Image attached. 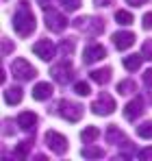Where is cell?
<instances>
[{"label": "cell", "instance_id": "cell-35", "mask_svg": "<svg viewBox=\"0 0 152 161\" xmlns=\"http://www.w3.org/2000/svg\"><path fill=\"white\" fill-rule=\"evenodd\" d=\"M37 2H39L44 9H46V7H50V0H37Z\"/></svg>", "mask_w": 152, "mask_h": 161}, {"label": "cell", "instance_id": "cell-23", "mask_svg": "<svg viewBox=\"0 0 152 161\" xmlns=\"http://www.w3.org/2000/svg\"><path fill=\"white\" fill-rule=\"evenodd\" d=\"M115 22L117 24H122V26H128V24H133V13H128V11H115Z\"/></svg>", "mask_w": 152, "mask_h": 161}, {"label": "cell", "instance_id": "cell-18", "mask_svg": "<svg viewBox=\"0 0 152 161\" xmlns=\"http://www.w3.org/2000/svg\"><path fill=\"white\" fill-rule=\"evenodd\" d=\"M141 61H144V54H128L126 59H124V68H126L128 72H135V70H139Z\"/></svg>", "mask_w": 152, "mask_h": 161}, {"label": "cell", "instance_id": "cell-30", "mask_svg": "<svg viewBox=\"0 0 152 161\" xmlns=\"http://www.w3.org/2000/svg\"><path fill=\"white\" fill-rule=\"evenodd\" d=\"M144 85L148 87V92L152 94V70H148V72L144 74Z\"/></svg>", "mask_w": 152, "mask_h": 161}, {"label": "cell", "instance_id": "cell-33", "mask_svg": "<svg viewBox=\"0 0 152 161\" xmlns=\"http://www.w3.org/2000/svg\"><path fill=\"white\" fill-rule=\"evenodd\" d=\"M128 4H133V7H141V4H146L148 0H126Z\"/></svg>", "mask_w": 152, "mask_h": 161}, {"label": "cell", "instance_id": "cell-29", "mask_svg": "<svg viewBox=\"0 0 152 161\" xmlns=\"http://www.w3.org/2000/svg\"><path fill=\"white\" fill-rule=\"evenodd\" d=\"M11 50H13V44H11V42H9L7 37H2V54L7 57V54L11 53Z\"/></svg>", "mask_w": 152, "mask_h": 161}, {"label": "cell", "instance_id": "cell-21", "mask_svg": "<svg viewBox=\"0 0 152 161\" xmlns=\"http://www.w3.org/2000/svg\"><path fill=\"white\" fill-rule=\"evenodd\" d=\"M80 139L85 144H91L94 139H98V126H87L83 133H80Z\"/></svg>", "mask_w": 152, "mask_h": 161}, {"label": "cell", "instance_id": "cell-16", "mask_svg": "<svg viewBox=\"0 0 152 161\" xmlns=\"http://www.w3.org/2000/svg\"><path fill=\"white\" fill-rule=\"evenodd\" d=\"M22 98H24V94H22L20 87H9V89H4V103H7V105H20Z\"/></svg>", "mask_w": 152, "mask_h": 161}, {"label": "cell", "instance_id": "cell-2", "mask_svg": "<svg viewBox=\"0 0 152 161\" xmlns=\"http://www.w3.org/2000/svg\"><path fill=\"white\" fill-rule=\"evenodd\" d=\"M74 28H78L80 33H87L89 37H98L100 33H104V20L102 18H91V15L76 18Z\"/></svg>", "mask_w": 152, "mask_h": 161}, {"label": "cell", "instance_id": "cell-24", "mask_svg": "<svg viewBox=\"0 0 152 161\" xmlns=\"http://www.w3.org/2000/svg\"><path fill=\"white\" fill-rule=\"evenodd\" d=\"M137 135L144 139H152V122H144L137 126Z\"/></svg>", "mask_w": 152, "mask_h": 161}, {"label": "cell", "instance_id": "cell-11", "mask_svg": "<svg viewBox=\"0 0 152 161\" xmlns=\"http://www.w3.org/2000/svg\"><path fill=\"white\" fill-rule=\"evenodd\" d=\"M144 107H146V105H144V98H141V96H135V98L126 105V109H124V118L130 120V122H133V120H137V118L146 111Z\"/></svg>", "mask_w": 152, "mask_h": 161}, {"label": "cell", "instance_id": "cell-5", "mask_svg": "<svg viewBox=\"0 0 152 161\" xmlns=\"http://www.w3.org/2000/svg\"><path fill=\"white\" fill-rule=\"evenodd\" d=\"M11 74L15 76L18 80H33L35 76H37V70L26 61V59H15L13 63H11Z\"/></svg>", "mask_w": 152, "mask_h": 161}, {"label": "cell", "instance_id": "cell-4", "mask_svg": "<svg viewBox=\"0 0 152 161\" xmlns=\"http://www.w3.org/2000/svg\"><path fill=\"white\" fill-rule=\"evenodd\" d=\"M50 74H52V80H57L59 85H68L70 80L74 79V68H72L70 59H65V61H61V63L52 65V68H50Z\"/></svg>", "mask_w": 152, "mask_h": 161}, {"label": "cell", "instance_id": "cell-31", "mask_svg": "<svg viewBox=\"0 0 152 161\" xmlns=\"http://www.w3.org/2000/svg\"><path fill=\"white\" fill-rule=\"evenodd\" d=\"M139 159L150 161L152 159V148H144V150H139Z\"/></svg>", "mask_w": 152, "mask_h": 161}, {"label": "cell", "instance_id": "cell-7", "mask_svg": "<svg viewBox=\"0 0 152 161\" xmlns=\"http://www.w3.org/2000/svg\"><path fill=\"white\" fill-rule=\"evenodd\" d=\"M91 111H94L96 115H111V113L115 111V100H113V96L106 94V92L98 94V98H96L94 105H91Z\"/></svg>", "mask_w": 152, "mask_h": 161}, {"label": "cell", "instance_id": "cell-22", "mask_svg": "<svg viewBox=\"0 0 152 161\" xmlns=\"http://www.w3.org/2000/svg\"><path fill=\"white\" fill-rule=\"evenodd\" d=\"M137 89V83L133 79H126V80H122V83H117V92L120 94H133Z\"/></svg>", "mask_w": 152, "mask_h": 161}, {"label": "cell", "instance_id": "cell-34", "mask_svg": "<svg viewBox=\"0 0 152 161\" xmlns=\"http://www.w3.org/2000/svg\"><path fill=\"white\" fill-rule=\"evenodd\" d=\"M113 0H96V4H100V7H109Z\"/></svg>", "mask_w": 152, "mask_h": 161}, {"label": "cell", "instance_id": "cell-28", "mask_svg": "<svg viewBox=\"0 0 152 161\" xmlns=\"http://www.w3.org/2000/svg\"><path fill=\"white\" fill-rule=\"evenodd\" d=\"M61 4L65 7V11H76L80 7V0H61Z\"/></svg>", "mask_w": 152, "mask_h": 161}, {"label": "cell", "instance_id": "cell-1", "mask_svg": "<svg viewBox=\"0 0 152 161\" xmlns=\"http://www.w3.org/2000/svg\"><path fill=\"white\" fill-rule=\"evenodd\" d=\"M13 31L20 35V37H28L33 31H35V15L33 11L28 9V2L26 0H20L15 13H13Z\"/></svg>", "mask_w": 152, "mask_h": 161}, {"label": "cell", "instance_id": "cell-10", "mask_svg": "<svg viewBox=\"0 0 152 161\" xmlns=\"http://www.w3.org/2000/svg\"><path fill=\"white\" fill-rule=\"evenodd\" d=\"M54 50H57V46L52 44L50 39H39L37 44H33V53L37 54L39 59H44V61H50L54 57Z\"/></svg>", "mask_w": 152, "mask_h": 161}, {"label": "cell", "instance_id": "cell-9", "mask_svg": "<svg viewBox=\"0 0 152 161\" xmlns=\"http://www.w3.org/2000/svg\"><path fill=\"white\" fill-rule=\"evenodd\" d=\"M106 57V50H104V46L102 44H87L85 46V50H83V61L85 63H96V61H102Z\"/></svg>", "mask_w": 152, "mask_h": 161}, {"label": "cell", "instance_id": "cell-12", "mask_svg": "<svg viewBox=\"0 0 152 161\" xmlns=\"http://www.w3.org/2000/svg\"><path fill=\"white\" fill-rule=\"evenodd\" d=\"M135 33H130V31H120V33H115L113 35V46L117 48V50H126L130 48L133 44H135Z\"/></svg>", "mask_w": 152, "mask_h": 161}, {"label": "cell", "instance_id": "cell-27", "mask_svg": "<svg viewBox=\"0 0 152 161\" xmlns=\"http://www.w3.org/2000/svg\"><path fill=\"white\" fill-rule=\"evenodd\" d=\"M141 54H144V59L152 61V39H148V42L141 46Z\"/></svg>", "mask_w": 152, "mask_h": 161}, {"label": "cell", "instance_id": "cell-15", "mask_svg": "<svg viewBox=\"0 0 152 161\" xmlns=\"http://www.w3.org/2000/svg\"><path fill=\"white\" fill-rule=\"evenodd\" d=\"M50 96H52V85L50 83L41 80V83H37V85L33 87V98H35V100H48Z\"/></svg>", "mask_w": 152, "mask_h": 161}, {"label": "cell", "instance_id": "cell-3", "mask_svg": "<svg viewBox=\"0 0 152 161\" xmlns=\"http://www.w3.org/2000/svg\"><path fill=\"white\" fill-rule=\"evenodd\" d=\"M44 22H46V26L50 28L52 33H63L65 26H68L65 15H63L61 11L52 9V7H46V9H44Z\"/></svg>", "mask_w": 152, "mask_h": 161}, {"label": "cell", "instance_id": "cell-26", "mask_svg": "<svg viewBox=\"0 0 152 161\" xmlns=\"http://www.w3.org/2000/svg\"><path fill=\"white\" fill-rule=\"evenodd\" d=\"M74 92L78 96H89L91 94V87H89V83H85V80H78L74 85Z\"/></svg>", "mask_w": 152, "mask_h": 161}, {"label": "cell", "instance_id": "cell-14", "mask_svg": "<svg viewBox=\"0 0 152 161\" xmlns=\"http://www.w3.org/2000/svg\"><path fill=\"white\" fill-rule=\"evenodd\" d=\"M18 124H20L22 131H35V126H37V115H35L33 111H22V113L18 115Z\"/></svg>", "mask_w": 152, "mask_h": 161}, {"label": "cell", "instance_id": "cell-32", "mask_svg": "<svg viewBox=\"0 0 152 161\" xmlns=\"http://www.w3.org/2000/svg\"><path fill=\"white\" fill-rule=\"evenodd\" d=\"M144 28L146 31H152V13H146L144 15Z\"/></svg>", "mask_w": 152, "mask_h": 161}, {"label": "cell", "instance_id": "cell-17", "mask_svg": "<svg viewBox=\"0 0 152 161\" xmlns=\"http://www.w3.org/2000/svg\"><path fill=\"white\" fill-rule=\"evenodd\" d=\"M89 76L94 83H98V85H106L109 80H111V68H100V70H94V72H89Z\"/></svg>", "mask_w": 152, "mask_h": 161}, {"label": "cell", "instance_id": "cell-8", "mask_svg": "<svg viewBox=\"0 0 152 161\" xmlns=\"http://www.w3.org/2000/svg\"><path fill=\"white\" fill-rule=\"evenodd\" d=\"M44 142L48 144V148L54 155H65L68 153V139L61 133H57V131H48V133L44 135Z\"/></svg>", "mask_w": 152, "mask_h": 161}, {"label": "cell", "instance_id": "cell-25", "mask_svg": "<svg viewBox=\"0 0 152 161\" xmlns=\"http://www.w3.org/2000/svg\"><path fill=\"white\" fill-rule=\"evenodd\" d=\"M28 153H30V142H20L18 148H15V157L18 159H24Z\"/></svg>", "mask_w": 152, "mask_h": 161}, {"label": "cell", "instance_id": "cell-19", "mask_svg": "<svg viewBox=\"0 0 152 161\" xmlns=\"http://www.w3.org/2000/svg\"><path fill=\"white\" fill-rule=\"evenodd\" d=\"M74 48H76V39L74 37H65V39H61V44H59V50H61L63 57H72Z\"/></svg>", "mask_w": 152, "mask_h": 161}, {"label": "cell", "instance_id": "cell-20", "mask_svg": "<svg viewBox=\"0 0 152 161\" xmlns=\"http://www.w3.org/2000/svg\"><path fill=\"white\" fill-rule=\"evenodd\" d=\"M80 155H83L85 159H100V157H104V150L98 148V146H85V148L80 150Z\"/></svg>", "mask_w": 152, "mask_h": 161}, {"label": "cell", "instance_id": "cell-6", "mask_svg": "<svg viewBox=\"0 0 152 161\" xmlns=\"http://www.w3.org/2000/svg\"><path fill=\"white\" fill-rule=\"evenodd\" d=\"M57 109H59L61 118H65L68 122H78L83 118V105H78L74 100H61Z\"/></svg>", "mask_w": 152, "mask_h": 161}, {"label": "cell", "instance_id": "cell-13", "mask_svg": "<svg viewBox=\"0 0 152 161\" xmlns=\"http://www.w3.org/2000/svg\"><path fill=\"white\" fill-rule=\"evenodd\" d=\"M106 142L109 144H117V146H122V148H126V146H130V142H128V137L117 126H111L109 131H106Z\"/></svg>", "mask_w": 152, "mask_h": 161}]
</instances>
